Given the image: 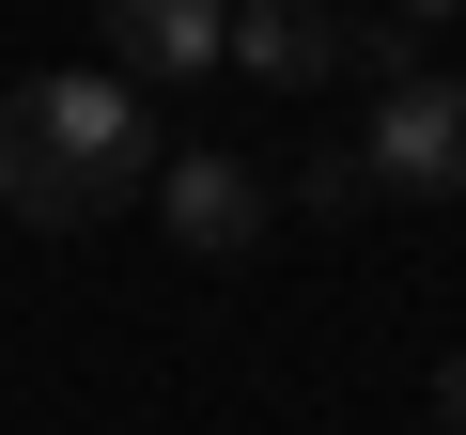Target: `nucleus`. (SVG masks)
<instances>
[{
    "label": "nucleus",
    "instance_id": "obj_1",
    "mask_svg": "<svg viewBox=\"0 0 466 435\" xmlns=\"http://www.w3.org/2000/svg\"><path fill=\"white\" fill-rule=\"evenodd\" d=\"M156 187V125L140 94L94 63V78H16L0 94V202L32 218V234H94Z\"/></svg>",
    "mask_w": 466,
    "mask_h": 435
},
{
    "label": "nucleus",
    "instance_id": "obj_2",
    "mask_svg": "<svg viewBox=\"0 0 466 435\" xmlns=\"http://www.w3.org/2000/svg\"><path fill=\"white\" fill-rule=\"evenodd\" d=\"M358 171H373V187H420V202H451V187H466V78H389V94H373V140H358Z\"/></svg>",
    "mask_w": 466,
    "mask_h": 435
},
{
    "label": "nucleus",
    "instance_id": "obj_3",
    "mask_svg": "<svg viewBox=\"0 0 466 435\" xmlns=\"http://www.w3.org/2000/svg\"><path fill=\"white\" fill-rule=\"evenodd\" d=\"M156 218H171V249H187V265H249V249H265V171L202 140V156L156 171Z\"/></svg>",
    "mask_w": 466,
    "mask_h": 435
},
{
    "label": "nucleus",
    "instance_id": "obj_4",
    "mask_svg": "<svg viewBox=\"0 0 466 435\" xmlns=\"http://www.w3.org/2000/svg\"><path fill=\"white\" fill-rule=\"evenodd\" d=\"M94 32H109V78H202L218 63V0H94Z\"/></svg>",
    "mask_w": 466,
    "mask_h": 435
},
{
    "label": "nucleus",
    "instance_id": "obj_5",
    "mask_svg": "<svg viewBox=\"0 0 466 435\" xmlns=\"http://www.w3.org/2000/svg\"><path fill=\"white\" fill-rule=\"evenodd\" d=\"M218 63H249V78H280V94H311V78L342 63V32L311 16V0H218Z\"/></svg>",
    "mask_w": 466,
    "mask_h": 435
},
{
    "label": "nucleus",
    "instance_id": "obj_6",
    "mask_svg": "<svg viewBox=\"0 0 466 435\" xmlns=\"http://www.w3.org/2000/svg\"><path fill=\"white\" fill-rule=\"evenodd\" d=\"M296 202H311V218H358V202H373V171H358V156H311V171H296Z\"/></svg>",
    "mask_w": 466,
    "mask_h": 435
},
{
    "label": "nucleus",
    "instance_id": "obj_7",
    "mask_svg": "<svg viewBox=\"0 0 466 435\" xmlns=\"http://www.w3.org/2000/svg\"><path fill=\"white\" fill-rule=\"evenodd\" d=\"M435 435H466V358H435Z\"/></svg>",
    "mask_w": 466,
    "mask_h": 435
},
{
    "label": "nucleus",
    "instance_id": "obj_8",
    "mask_svg": "<svg viewBox=\"0 0 466 435\" xmlns=\"http://www.w3.org/2000/svg\"><path fill=\"white\" fill-rule=\"evenodd\" d=\"M435 16H451V0H389V32H435Z\"/></svg>",
    "mask_w": 466,
    "mask_h": 435
}]
</instances>
